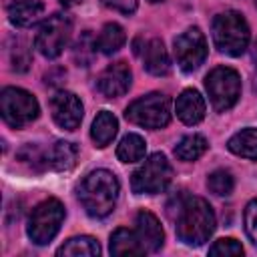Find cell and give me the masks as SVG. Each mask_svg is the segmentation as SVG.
Returning a JSON list of instances; mask_svg holds the SVG:
<instances>
[{
  "instance_id": "f546056e",
  "label": "cell",
  "mask_w": 257,
  "mask_h": 257,
  "mask_svg": "<svg viewBox=\"0 0 257 257\" xmlns=\"http://www.w3.org/2000/svg\"><path fill=\"white\" fill-rule=\"evenodd\" d=\"M62 6H66V8H70V6H76V4H80L82 0H58Z\"/></svg>"
},
{
  "instance_id": "484cf974",
  "label": "cell",
  "mask_w": 257,
  "mask_h": 257,
  "mask_svg": "<svg viewBox=\"0 0 257 257\" xmlns=\"http://www.w3.org/2000/svg\"><path fill=\"white\" fill-rule=\"evenodd\" d=\"M96 50V38L90 34V30H84L80 34V38L76 40V46H74V58L78 64L86 66L90 60H92V54Z\"/></svg>"
},
{
  "instance_id": "7402d4cb",
  "label": "cell",
  "mask_w": 257,
  "mask_h": 257,
  "mask_svg": "<svg viewBox=\"0 0 257 257\" xmlns=\"http://www.w3.org/2000/svg\"><path fill=\"white\" fill-rule=\"evenodd\" d=\"M145 153H147V143L141 135L135 133L122 137V141L116 147V157L120 163H137L145 157Z\"/></svg>"
},
{
  "instance_id": "8fae6325",
  "label": "cell",
  "mask_w": 257,
  "mask_h": 257,
  "mask_svg": "<svg viewBox=\"0 0 257 257\" xmlns=\"http://www.w3.org/2000/svg\"><path fill=\"white\" fill-rule=\"evenodd\" d=\"M50 112L54 122L64 128V131H74L78 128L82 120V102L74 92L68 90H58L50 98Z\"/></svg>"
},
{
  "instance_id": "52a82bcc",
  "label": "cell",
  "mask_w": 257,
  "mask_h": 257,
  "mask_svg": "<svg viewBox=\"0 0 257 257\" xmlns=\"http://www.w3.org/2000/svg\"><path fill=\"white\" fill-rule=\"evenodd\" d=\"M64 221V207L58 199H46L38 203L28 219V237L36 245L50 243L56 233L60 231V225Z\"/></svg>"
},
{
  "instance_id": "30bf717a",
  "label": "cell",
  "mask_w": 257,
  "mask_h": 257,
  "mask_svg": "<svg viewBox=\"0 0 257 257\" xmlns=\"http://www.w3.org/2000/svg\"><path fill=\"white\" fill-rule=\"evenodd\" d=\"M173 52H175V58H177V64L181 66V70H185V72L197 70L205 62V58H207L205 34L197 26L187 28L185 32H181L175 38Z\"/></svg>"
},
{
  "instance_id": "5bb4252c",
  "label": "cell",
  "mask_w": 257,
  "mask_h": 257,
  "mask_svg": "<svg viewBox=\"0 0 257 257\" xmlns=\"http://www.w3.org/2000/svg\"><path fill=\"white\" fill-rule=\"evenodd\" d=\"M137 233L141 237V243L145 245V251H159L165 241V233L159 219L149 211L137 213Z\"/></svg>"
},
{
  "instance_id": "9a60e30c",
  "label": "cell",
  "mask_w": 257,
  "mask_h": 257,
  "mask_svg": "<svg viewBox=\"0 0 257 257\" xmlns=\"http://www.w3.org/2000/svg\"><path fill=\"white\" fill-rule=\"evenodd\" d=\"M44 12L42 0H10L8 2V18L14 26L26 28L40 20Z\"/></svg>"
},
{
  "instance_id": "4dcf8cb0",
  "label": "cell",
  "mask_w": 257,
  "mask_h": 257,
  "mask_svg": "<svg viewBox=\"0 0 257 257\" xmlns=\"http://www.w3.org/2000/svg\"><path fill=\"white\" fill-rule=\"evenodd\" d=\"M253 60H255V64H257V42H255V46H253Z\"/></svg>"
},
{
  "instance_id": "603a6c76",
  "label": "cell",
  "mask_w": 257,
  "mask_h": 257,
  "mask_svg": "<svg viewBox=\"0 0 257 257\" xmlns=\"http://www.w3.org/2000/svg\"><path fill=\"white\" fill-rule=\"evenodd\" d=\"M56 253L58 255H70V257H94L100 253V245L92 237L80 235V237L68 239Z\"/></svg>"
},
{
  "instance_id": "4fadbf2b",
  "label": "cell",
  "mask_w": 257,
  "mask_h": 257,
  "mask_svg": "<svg viewBox=\"0 0 257 257\" xmlns=\"http://www.w3.org/2000/svg\"><path fill=\"white\" fill-rule=\"evenodd\" d=\"M175 110L185 124H197L205 118V100L195 88H187L177 96Z\"/></svg>"
},
{
  "instance_id": "d6986e66",
  "label": "cell",
  "mask_w": 257,
  "mask_h": 257,
  "mask_svg": "<svg viewBox=\"0 0 257 257\" xmlns=\"http://www.w3.org/2000/svg\"><path fill=\"white\" fill-rule=\"evenodd\" d=\"M48 157V165L56 171H68L76 165V157H78V149L68 143V141H58L50 147V151L46 153Z\"/></svg>"
},
{
  "instance_id": "83f0119b",
  "label": "cell",
  "mask_w": 257,
  "mask_h": 257,
  "mask_svg": "<svg viewBox=\"0 0 257 257\" xmlns=\"http://www.w3.org/2000/svg\"><path fill=\"white\" fill-rule=\"evenodd\" d=\"M243 223H245V233H247V237L253 241V245H257V199H253V201L245 207Z\"/></svg>"
},
{
  "instance_id": "5b68a950",
  "label": "cell",
  "mask_w": 257,
  "mask_h": 257,
  "mask_svg": "<svg viewBox=\"0 0 257 257\" xmlns=\"http://www.w3.org/2000/svg\"><path fill=\"white\" fill-rule=\"evenodd\" d=\"M173 179V167L163 153L151 155L131 177V187L137 195H157L167 189Z\"/></svg>"
},
{
  "instance_id": "f1b7e54d",
  "label": "cell",
  "mask_w": 257,
  "mask_h": 257,
  "mask_svg": "<svg viewBox=\"0 0 257 257\" xmlns=\"http://www.w3.org/2000/svg\"><path fill=\"white\" fill-rule=\"evenodd\" d=\"M104 6L116 10V12H122V14H133L137 10V4L139 0H102Z\"/></svg>"
},
{
  "instance_id": "9c48e42d",
  "label": "cell",
  "mask_w": 257,
  "mask_h": 257,
  "mask_svg": "<svg viewBox=\"0 0 257 257\" xmlns=\"http://www.w3.org/2000/svg\"><path fill=\"white\" fill-rule=\"evenodd\" d=\"M0 112H2V118L10 126L20 128V126L32 122L38 116L40 108H38L36 98L28 90L8 86L0 94Z\"/></svg>"
},
{
  "instance_id": "7a4b0ae2",
  "label": "cell",
  "mask_w": 257,
  "mask_h": 257,
  "mask_svg": "<svg viewBox=\"0 0 257 257\" xmlns=\"http://www.w3.org/2000/svg\"><path fill=\"white\" fill-rule=\"evenodd\" d=\"M118 179L106 171V169H96L88 173L82 183L78 185V201L82 203L84 211L90 217H106L118 199Z\"/></svg>"
},
{
  "instance_id": "1f68e13d",
  "label": "cell",
  "mask_w": 257,
  "mask_h": 257,
  "mask_svg": "<svg viewBox=\"0 0 257 257\" xmlns=\"http://www.w3.org/2000/svg\"><path fill=\"white\" fill-rule=\"evenodd\" d=\"M149 2H161V0H149Z\"/></svg>"
},
{
  "instance_id": "ba28073f",
  "label": "cell",
  "mask_w": 257,
  "mask_h": 257,
  "mask_svg": "<svg viewBox=\"0 0 257 257\" xmlns=\"http://www.w3.org/2000/svg\"><path fill=\"white\" fill-rule=\"evenodd\" d=\"M70 32H72V20L62 12H56L40 24L34 38V46L42 56L56 58L66 48L70 40Z\"/></svg>"
},
{
  "instance_id": "cb8c5ba5",
  "label": "cell",
  "mask_w": 257,
  "mask_h": 257,
  "mask_svg": "<svg viewBox=\"0 0 257 257\" xmlns=\"http://www.w3.org/2000/svg\"><path fill=\"white\" fill-rule=\"evenodd\" d=\"M207 147L209 145H207V139L205 137H201V135H187L175 147V157L179 161L191 163V161H197L207 151Z\"/></svg>"
},
{
  "instance_id": "2e32d148",
  "label": "cell",
  "mask_w": 257,
  "mask_h": 257,
  "mask_svg": "<svg viewBox=\"0 0 257 257\" xmlns=\"http://www.w3.org/2000/svg\"><path fill=\"white\" fill-rule=\"evenodd\" d=\"M143 64L155 76H165L171 72V60H169V54H167L163 40L153 38L147 42L145 54H143Z\"/></svg>"
},
{
  "instance_id": "8992f818",
  "label": "cell",
  "mask_w": 257,
  "mask_h": 257,
  "mask_svg": "<svg viewBox=\"0 0 257 257\" xmlns=\"http://www.w3.org/2000/svg\"><path fill=\"white\" fill-rule=\"evenodd\" d=\"M205 88L209 100L217 112L229 110L241 96V78L239 72L229 66H217L205 76Z\"/></svg>"
},
{
  "instance_id": "ac0fdd59",
  "label": "cell",
  "mask_w": 257,
  "mask_h": 257,
  "mask_svg": "<svg viewBox=\"0 0 257 257\" xmlns=\"http://www.w3.org/2000/svg\"><path fill=\"white\" fill-rule=\"evenodd\" d=\"M116 131H118V120L112 112L108 110H100L96 114V118L92 120V128H90V137L94 141L96 147H106L114 137H116Z\"/></svg>"
},
{
  "instance_id": "44dd1931",
  "label": "cell",
  "mask_w": 257,
  "mask_h": 257,
  "mask_svg": "<svg viewBox=\"0 0 257 257\" xmlns=\"http://www.w3.org/2000/svg\"><path fill=\"white\" fill-rule=\"evenodd\" d=\"M124 40H126V34L122 30V26L116 22H108L96 36V48L102 54H112L124 44Z\"/></svg>"
},
{
  "instance_id": "e0dca14e",
  "label": "cell",
  "mask_w": 257,
  "mask_h": 257,
  "mask_svg": "<svg viewBox=\"0 0 257 257\" xmlns=\"http://www.w3.org/2000/svg\"><path fill=\"white\" fill-rule=\"evenodd\" d=\"M108 251L110 255H141L145 253V245L141 243V237L137 231L120 227L110 235Z\"/></svg>"
},
{
  "instance_id": "3957f363",
  "label": "cell",
  "mask_w": 257,
  "mask_h": 257,
  "mask_svg": "<svg viewBox=\"0 0 257 257\" xmlns=\"http://www.w3.org/2000/svg\"><path fill=\"white\" fill-rule=\"evenodd\" d=\"M211 30H213V42L221 52H225L229 56H239L247 50L251 32H249V24L241 12L225 10V12L217 14L213 18Z\"/></svg>"
},
{
  "instance_id": "6da1fadb",
  "label": "cell",
  "mask_w": 257,
  "mask_h": 257,
  "mask_svg": "<svg viewBox=\"0 0 257 257\" xmlns=\"http://www.w3.org/2000/svg\"><path fill=\"white\" fill-rule=\"evenodd\" d=\"M215 231V213L201 197H185L177 203V237L185 245H203Z\"/></svg>"
},
{
  "instance_id": "277c9868",
  "label": "cell",
  "mask_w": 257,
  "mask_h": 257,
  "mask_svg": "<svg viewBox=\"0 0 257 257\" xmlns=\"http://www.w3.org/2000/svg\"><path fill=\"white\" fill-rule=\"evenodd\" d=\"M124 116L128 122L145 128H163L171 120V98L163 92H149L133 100L126 106Z\"/></svg>"
},
{
  "instance_id": "4316f807",
  "label": "cell",
  "mask_w": 257,
  "mask_h": 257,
  "mask_svg": "<svg viewBox=\"0 0 257 257\" xmlns=\"http://www.w3.org/2000/svg\"><path fill=\"white\" fill-rule=\"evenodd\" d=\"M211 255H243V247L239 241L227 237V239H219L209 247Z\"/></svg>"
},
{
  "instance_id": "d4e9b609",
  "label": "cell",
  "mask_w": 257,
  "mask_h": 257,
  "mask_svg": "<svg viewBox=\"0 0 257 257\" xmlns=\"http://www.w3.org/2000/svg\"><path fill=\"white\" fill-rule=\"evenodd\" d=\"M207 187H209V191H211L213 195L227 197V195H231V191H233V187H235V181H233V175H231L229 171L219 169V171H213V173L209 175Z\"/></svg>"
},
{
  "instance_id": "7c38bea8",
  "label": "cell",
  "mask_w": 257,
  "mask_h": 257,
  "mask_svg": "<svg viewBox=\"0 0 257 257\" xmlns=\"http://www.w3.org/2000/svg\"><path fill=\"white\" fill-rule=\"evenodd\" d=\"M131 78H133V74H131L128 64L122 62V60H118V62L108 64V66L100 72V76H98V80H96V88H98V92H100L102 96H106V98H116V96H122V94L128 90Z\"/></svg>"
},
{
  "instance_id": "ffe728a7",
  "label": "cell",
  "mask_w": 257,
  "mask_h": 257,
  "mask_svg": "<svg viewBox=\"0 0 257 257\" xmlns=\"http://www.w3.org/2000/svg\"><path fill=\"white\" fill-rule=\"evenodd\" d=\"M227 147L231 153H235L239 157L257 161V128H243V131L235 133L229 139Z\"/></svg>"
}]
</instances>
